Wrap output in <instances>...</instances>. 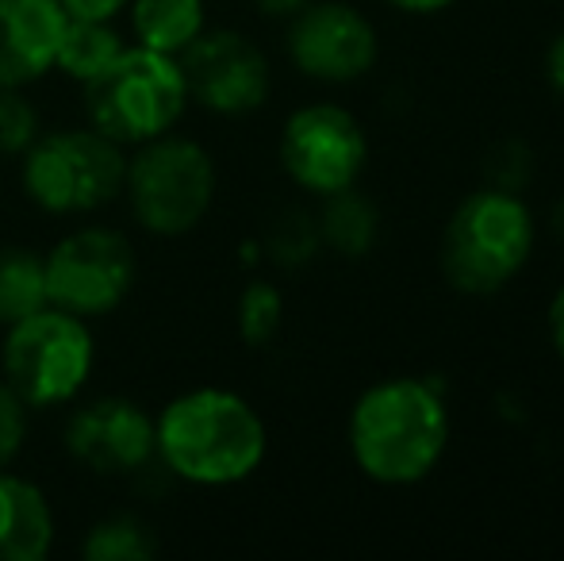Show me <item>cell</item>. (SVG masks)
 Returning <instances> with one entry per match:
<instances>
[{
  "label": "cell",
  "instance_id": "6da1fadb",
  "mask_svg": "<svg viewBox=\"0 0 564 561\" xmlns=\"http://www.w3.org/2000/svg\"><path fill=\"white\" fill-rule=\"evenodd\" d=\"M265 454V420L250 400L230 389H188L154 416V457L185 485H242L261 470Z\"/></svg>",
  "mask_w": 564,
  "mask_h": 561
},
{
  "label": "cell",
  "instance_id": "7a4b0ae2",
  "mask_svg": "<svg viewBox=\"0 0 564 561\" xmlns=\"http://www.w3.org/2000/svg\"><path fill=\"white\" fill-rule=\"evenodd\" d=\"M346 439L354 465L369 481L388 488L419 485L449 446L446 400L423 377H388L357 397Z\"/></svg>",
  "mask_w": 564,
  "mask_h": 561
},
{
  "label": "cell",
  "instance_id": "3957f363",
  "mask_svg": "<svg viewBox=\"0 0 564 561\" xmlns=\"http://www.w3.org/2000/svg\"><path fill=\"white\" fill-rule=\"evenodd\" d=\"M538 242V224L522 193L480 188L453 208L442 231V273L465 296H496L522 270Z\"/></svg>",
  "mask_w": 564,
  "mask_h": 561
},
{
  "label": "cell",
  "instance_id": "277c9868",
  "mask_svg": "<svg viewBox=\"0 0 564 561\" xmlns=\"http://www.w3.org/2000/svg\"><path fill=\"white\" fill-rule=\"evenodd\" d=\"M85 120L119 147H139L170 136L188 112V85L173 54L127 43L123 51L82 85Z\"/></svg>",
  "mask_w": 564,
  "mask_h": 561
},
{
  "label": "cell",
  "instance_id": "5b68a950",
  "mask_svg": "<svg viewBox=\"0 0 564 561\" xmlns=\"http://www.w3.org/2000/svg\"><path fill=\"white\" fill-rule=\"evenodd\" d=\"M127 150L97 128L39 131L20 154L23 196L46 216H89L123 196Z\"/></svg>",
  "mask_w": 564,
  "mask_h": 561
},
{
  "label": "cell",
  "instance_id": "8992f818",
  "mask_svg": "<svg viewBox=\"0 0 564 561\" xmlns=\"http://www.w3.org/2000/svg\"><path fill=\"white\" fill-rule=\"evenodd\" d=\"M93 369H97V335L82 315L46 304L4 327L0 377L20 392L31 412L77 400Z\"/></svg>",
  "mask_w": 564,
  "mask_h": 561
},
{
  "label": "cell",
  "instance_id": "52a82bcc",
  "mask_svg": "<svg viewBox=\"0 0 564 561\" xmlns=\"http://www.w3.org/2000/svg\"><path fill=\"white\" fill-rule=\"evenodd\" d=\"M216 158L196 139L158 136L131 147L123 196L142 231L181 239L208 219L216 204Z\"/></svg>",
  "mask_w": 564,
  "mask_h": 561
},
{
  "label": "cell",
  "instance_id": "ba28073f",
  "mask_svg": "<svg viewBox=\"0 0 564 561\" xmlns=\"http://www.w3.org/2000/svg\"><path fill=\"white\" fill-rule=\"evenodd\" d=\"M46 300L82 320L112 315L134 289V247L116 227H77L43 255Z\"/></svg>",
  "mask_w": 564,
  "mask_h": 561
},
{
  "label": "cell",
  "instance_id": "9c48e42d",
  "mask_svg": "<svg viewBox=\"0 0 564 561\" xmlns=\"http://www.w3.org/2000/svg\"><path fill=\"white\" fill-rule=\"evenodd\" d=\"M281 165L304 193L330 196L357 185L369 162V139L357 116L341 105H304L281 128Z\"/></svg>",
  "mask_w": 564,
  "mask_h": 561
},
{
  "label": "cell",
  "instance_id": "30bf717a",
  "mask_svg": "<svg viewBox=\"0 0 564 561\" xmlns=\"http://www.w3.org/2000/svg\"><path fill=\"white\" fill-rule=\"evenodd\" d=\"M177 62L188 100L212 116H250L273 93L265 51L235 28H204Z\"/></svg>",
  "mask_w": 564,
  "mask_h": 561
},
{
  "label": "cell",
  "instance_id": "8fae6325",
  "mask_svg": "<svg viewBox=\"0 0 564 561\" xmlns=\"http://www.w3.org/2000/svg\"><path fill=\"white\" fill-rule=\"evenodd\" d=\"M289 58L304 77L323 85L361 82L377 66L380 39L369 15L346 0H312L289 20Z\"/></svg>",
  "mask_w": 564,
  "mask_h": 561
},
{
  "label": "cell",
  "instance_id": "7c38bea8",
  "mask_svg": "<svg viewBox=\"0 0 564 561\" xmlns=\"http://www.w3.org/2000/svg\"><path fill=\"white\" fill-rule=\"evenodd\" d=\"M62 446L97 477H131L158 462L154 416L139 400L93 397L69 412Z\"/></svg>",
  "mask_w": 564,
  "mask_h": 561
},
{
  "label": "cell",
  "instance_id": "4fadbf2b",
  "mask_svg": "<svg viewBox=\"0 0 564 561\" xmlns=\"http://www.w3.org/2000/svg\"><path fill=\"white\" fill-rule=\"evenodd\" d=\"M66 12L58 0H0V89L43 82L58 58Z\"/></svg>",
  "mask_w": 564,
  "mask_h": 561
},
{
  "label": "cell",
  "instance_id": "5bb4252c",
  "mask_svg": "<svg viewBox=\"0 0 564 561\" xmlns=\"http://www.w3.org/2000/svg\"><path fill=\"white\" fill-rule=\"evenodd\" d=\"M54 535V508L43 488L0 470V561H46Z\"/></svg>",
  "mask_w": 564,
  "mask_h": 561
},
{
  "label": "cell",
  "instance_id": "9a60e30c",
  "mask_svg": "<svg viewBox=\"0 0 564 561\" xmlns=\"http://www.w3.org/2000/svg\"><path fill=\"white\" fill-rule=\"evenodd\" d=\"M127 23H131L134 46L177 58L208 28V4L204 0H131Z\"/></svg>",
  "mask_w": 564,
  "mask_h": 561
},
{
  "label": "cell",
  "instance_id": "2e32d148",
  "mask_svg": "<svg viewBox=\"0 0 564 561\" xmlns=\"http://www.w3.org/2000/svg\"><path fill=\"white\" fill-rule=\"evenodd\" d=\"M323 208H319V235H323V247H330L338 258H365L380 239V212L377 204L369 201L365 193H357V185L338 188L330 196H319Z\"/></svg>",
  "mask_w": 564,
  "mask_h": 561
},
{
  "label": "cell",
  "instance_id": "e0dca14e",
  "mask_svg": "<svg viewBox=\"0 0 564 561\" xmlns=\"http://www.w3.org/2000/svg\"><path fill=\"white\" fill-rule=\"evenodd\" d=\"M123 46H127V39H123V31L116 28V20H69L66 15V31H62L54 69H62L66 77L85 85L89 77H97Z\"/></svg>",
  "mask_w": 564,
  "mask_h": 561
},
{
  "label": "cell",
  "instance_id": "ac0fdd59",
  "mask_svg": "<svg viewBox=\"0 0 564 561\" xmlns=\"http://www.w3.org/2000/svg\"><path fill=\"white\" fill-rule=\"evenodd\" d=\"M46 304L51 300H46L43 250L15 247V242L0 247V331Z\"/></svg>",
  "mask_w": 564,
  "mask_h": 561
},
{
  "label": "cell",
  "instance_id": "d6986e66",
  "mask_svg": "<svg viewBox=\"0 0 564 561\" xmlns=\"http://www.w3.org/2000/svg\"><path fill=\"white\" fill-rule=\"evenodd\" d=\"M158 554V535L139 516H108L93 524L82 539L85 561H147Z\"/></svg>",
  "mask_w": 564,
  "mask_h": 561
},
{
  "label": "cell",
  "instance_id": "ffe728a7",
  "mask_svg": "<svg viewBox=\"0 0 564 561\" xmlns=\"http://www.w3.org/2000/svg\"><path fill=\"white\" fill-rule=\"evenodd\" d=\"M261 250L269 255V262L281 270H304L307 262H315V255L323 250L319 219L304 208H284L281 216L269 224Z\"/></svg>",
  "mask_w": 564,
  "mask_h": 561
},
{
  "label": "cell",
  "instance_id": "44dd1931",
  "mask_svg": "<svg viewBox=\"0 0 564 561\" xmlns=\"http://www.w3.org/2000/svg\"><path fill=\"white\" fill-rule=\"evenodd\" d=\"M284 323V296L276 284L269 281H250L238 292V308H235V327L238 338L253 350H265L276 335H281Z\"/></svg>",
  "mask_w": 564,
  "mask_h": 561
},
{
  "label": "cell",
  "instance_id": "7402d4cb",
  "mask_svg": "<svg viewBox=\"0 0 564 561\" xmlns=\"http://www.w3.org/2000/svg\"><path fill=\"white\" fill-rule=\"evenodd\" d=\"M39 131H43V120L28 89H0V154L20 158L39 139Z\"/></svg>",
  "mask_w": 564,
  "mask_h": 561
},
{
  "label": "cell",
  "instance_id": "603a6c76",
  "mask_svg": "<svg viewBox=\"0 0 564 561\" xmlns=\"http://www.w3.org/2000/svg\"><path fill=\"white\" fill-rule=\"evenodd\" d=\"M28 431H31V408L0 377V470H8L20 457V450L28 446Z\"/></svg>",
  "mask_w": 564,
  "mask_h": 561
},
{
  "label": "cell",
  "instance_id": "cb8c5ba5",
  "mask_svg": "<svg viewBox=\"0 0 564 561\" xmlns=\"http://www.w3.org/2000/svg\"><path fill=\"white\" fill-rule=\"evenodd\" d=\"M530 150L522 142H503L496 154L488 158V177L491 188H507V193H522V185L530 181Z\"/></svg>",
  "mask_w": 564,
  "mask_h": 561
},
{
  "label": "cell",
  "instance_id": "d4e9b609",
  "mask_svg": "<svg viewBox=\"0 0 564 561\" xmlns=\"http://www.w3.org/2000/svg\"><path fill=\"white\" fill-rule=\"evenodd\" d=\"M69 20H116L127 12L131 0H58Z\"/></svg>",
  "mask_w": 564,
  "mask_h": 561
},
{
  "label": "cell",
  "instance_id": "484cf974",
  "mask_svg": "<svg viewBox=\"0 0 564 561\" xmlns=\"http://www.w3.org/2000/svg\"><path fill=\"white\" fill-rule=\"evenodd\" d=\"M545 82H550V89L564 100V31L553 35L550 51H545Z\"/></svg>",
  "mask_w": 564,
  "mask_h": 561
},
{
  "label": "cell",
  "instance_id": "4316f807",
  "mask_svg": "<svg viewBox=\"0 0 564 561\" xmlns=\"http://www.w3.org/2000/svg\"><path fill=\"white\" fill-rule=\"evenodd\" d=\"M545 327H550V343L557 350V358L564 362V284L553 292L550 300V312H545Z\"/></svg>",
  "mask_w": 564,
  "mask_h": 561
},
{
  "label": "cell",
  "instance_id": "83f0119b",
  "mask_svg": "<svg viewBox=\"0 0 564 561\" xmlns=\"http://www.w3.org/2000/svg\"><path fill=\"white\" fill-rule=\"evenodd\" d=\"M307 4H312V0H253V8H258L261 15H269V20H292V15Z\"/></svg>",
  "mask_w": 564,
  "mask_h": 561
},
{
  "label": "cell",
  "instance_id": "f1b7e54d",
  "mask_svg": "<svg viewBox=\"0 0 564 561\" xmlns=\"http://www.w3.org/2000/svg\"><path fill=\"white\" fill-rule=\"evenodd\" d=\"M392 8H400V12H411V15H434V12H446L449 4H457V0H388Z\"/></svg>",
  "mask_w": 564,
  "mask_h": 561
},
{
  "label": "cell",
  "instance_id": "f546056e",
  "mask_svg": "<svg viewBox=\"0 0 564 561\" xmlns=\"http://www.w3.org/2000/svg\"><path fill=\"white\" fill-rule=\"evenodd\" d=\"M553 231H557V239H564V196L557 201V208H553Z\"/></svg>",
  "mask_w": 564,
  "mask_h": 561
}]
</instances>
